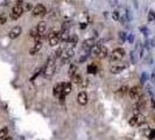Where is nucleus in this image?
Listing matches in <instances>:
<instances>
[{"instance_id": "nucleus-1", "label": "nucleus", "mask_w": 155, "mask_h": 140, "mask_svg": "<svg viewBox=\"0 0 155 140\" xmlns=\"http://www.w3.org/2000/svg\"><path fill=\"white\" fill-rule=\"evenodd\" d=\"M74 55H75V50H74V48H67V49H63L62 55H61V57H60L62 64L68 62Z\"/></svg>"}, {"instance_id": "nucleus-2", "label": "nucleus", "mask_w": 155, "mask_h": 140, "mask_svg": "<svg viewBox=\"0 0 155 140\" xmlns=\"http://www.w3.org/2000/svg\"><path fill=\"white\" fill-rule=\"evenodd\" d=\"M125 55V50L123 48H117L112 52V55H111V61L112 62H117V61H121L123 57Z\"/></svg>"}, {"instance_id": "nucleus-3", "label": "nucleus", "mask_w": 155, "mask_h": 140, "mask_svg": "<svg viewBox=\"0 0 155 140\" xmlns=\"http://www.w3.org/2000/svg\"><path fill=\"white\" fill-rule=\"evenodd\" d=\"M55 65H45L43 68H41V74L43 75L45 78H50L53 77L55 72Z\"/></svg>"}, {"instance_id": "nucleus-4", "label": "nucleus", "mask_w": 155, "mask_h": 140, "mask_svg": "<svg viewBox=\"0 0 155 140\" xmlns=\"http://www.w3.org/2000/svg\"><path fill=\"white\" fill-rule=\"evenodd\" d=\"M23 13V8H22V5H15L13 9H12V14H11V18H12V20H16V19H19L20 16L22 15Z\"/></svg>"}, {"instance_id": "nucleus-5", "label": "nucleus", "mask_w": 155, "mask_h": 140, "mask_svg": "<svg viewBox=\"0 0 155 140\" xmlns=\"http://www.w3.org/2000/svg\"><path fill=\"white\" fill-rule=\"evenodd\" d=\"M47 13V9L43 5H36L31 9V15L33 16H42Z\"/></svg>"}, {"instance_id": "nucleus-6", "label": "nucleus", "mask_w": 155, "mask_h": 140, "mask_svg": "<svg viewBox=\"0 0 155 140\" xmlns=\"http://www.w3.org/2000/svg\"><path fill=\"white\" fill-rule=\"evenodd\" d=\"M130 97L134 99V101H138L140 97H141V91H140L139 86H133L132 89H130Z\"/></svg>"}, {"instance_id": "nucleus-7", "label": "nucleus", "mask_w": 155, "mask_h": 140, "mask_svg": "<svg viewBox=\"0 0 155 140\" xmlns=\"http://www.w3.org/2000/svg\"><path fill=\"white\" fill-rule=\"evenodd\" d=\"M21 32H22V29H21V27H19V26H15L14 28H12L11 31H9V33H8V38L12 40L16 39L20 34H21Z\"/></svg>"}, {"instance_id": "nucleus-8", "label": "nucleus", "mask_w": 155, "mask_h": 140, "mask_svg": "<svg viewBox=\"0 0 155 140\" xmlns=\"http://www.w3.org/2000/svg\"><path fill=\"white\" fill-rule=\"evenodd\" d=\"M77 102L79 105H86V103H87V93L85 91H81L77 95Z\"/></svg>"}, {"instance_id": "nucleus-9", "label": "nucleus", "mask_w": 155, "mask_h": 140, "mask_svg": "<svg viewBox=\"0 0 155 140\" xmlns=\"http://www.w3.org/2000/svg\"><path fill=\"white\" fill-rule=\"evenodd\" d=\"M93 46H94V39H87L83 42V46L82 47H83V50L87 53V52H90L92 49Z\"/></svg>"}, {"instance_id": "nucleus-10", "label": "nucleus", "mask_w": 155, "mask_h": 140, "mask_svg": "<svg viewBox=\"0 0 155 140\" xmlns=\"http://www.w3.org/2000/svg\"><path fill=\"white\" fill-rule=\"evenodd\" d=\"M54 95L55 97H57V98H61L63 95V86H62V83H58V84H56L54 88Z\"/></svg>"}, {"instance_id": "nucleus-11", "label": "nucleus", "mask_w": 155, "mask_h": 140, "mask_svg": "<svg viewBox=\"0 0 155 140\" xmlns=\"http://www.w3.org/2000/svg\"><path fill=\"white\" fill-rule=\"evenodd\" d=\"M41 48H42V42H41V41H38V42H35L34 47H31V50H29V54H31V55L38 54L40 50H41Z\"/></svg>"}, {"instance_id": "nucleus-12", "label": "nucleus", "mask_w": 155, "mask_h": 140, "mask_svg": "<svg viewBox=\"0 0 155 140\" xmlns=\"http://www.w3.org/2000/svg\"><path fill=\"white\" fill-rule=\"evenodd\" d=\"M134 118H135V122H137V126L143 125V123L146 122V117L143 116L142 113H135V115H134Z\"/></svg>"}, {"instance_id": "nucleus-13", "label": "nucleus", "mask_w": 155, "mask_h": 140, "mask_svg": "<svg viewBox=\"0 0 155 140\" xmlns=\"http://www.w3.org/2000/svg\"><path fill=\"white\" fill-rule=\"evenodd\" d=\"M36 29H38V32H39L40 35H43V33H46L47 23L45 22V21H41V22H39L38 27H36Z\"/></svg>"}, {"instance_id": "nucleus-14", "label": "nucleus", "mask_w": 155, "mask_h": 140, "mask_svg": "<svg viewBox=\"0 0 155 140\" xmlns=\"http://www.w3.org/2000/svg\"><path fill=\"white\" fill-rule=\"evenodd\" d=\"M70 38V34H69V31H64L61 33V35H60V40L62 41V42H68V40Z\"/></svg>"}, {"instance_id": "nucleus-15", "label": "nucleus", "mask_w": 155, "mask_h": 140, "mask_svg": "<svg viewBox=\"0 0 155 140\" xmlns=\"http://www.w3.org/2000/svg\"><path fill=\"white\" fill-rule=\"evenodd\" d=\"M107 48L104 46H101V50H99V55H98V57L99 58H105L106 56H107Z\"/></svg>"}, {"instance_id": "nucleus-16", "label": "nucleus", "mask_w": 155, "mask_h": 140, "mask_svg": "<svg viewBox=\"0 0 155 140\" xmlns=\"http://www.w3.org/2000/svg\"><path fill=\"white\" fill-rule=\"evenodd\" d=\"M78 42V38L77 35H75V34H72V35H70L69 40H68V43H69L70 46H76Z\"/></svg>"}, {"instance_id": "nucleus-17", "label": "nucleus", "mask_w": 155, "mask_h": 140, "mask_svg": "<svg viewBox=\"0 0 155 140\" xmlns=\"http://www.w3.org/2000/svg\"><path fill=\"white\" fill-rule=\"evenodd\" d=\"M63 86V95H68L69 92H71V83H62Z\"/></svg>"}, {"instance_id": "nucleus-18", "label": "nucleus", "mask_w": 155, "mask_h": 140, "mask_svg": "<svg viewBox=\"0 0 155 140\" xmlns=\"http://www.w3.org/2000/svg\"><path fill=\"white\" fill-rule=\"evenodd\" d=\"M126 67L125 65H117V67H112L111 68V72L112 74H120Z\"/></svg>"}, {"instance_id": "nucleus-19", "label": "nucleus", "mask_w": 155, "mask_h": 140, "mask_svg": "<svg viewBox=\"0 0 155 140\" xmlns=\"http://www.w3.org/2000/svg\"><path fill=\"white\" fill-rule=\"evenodd\" d=\"M72 81H74V83H76L77 85H81V83H82V81H83V77H82V75H79V74H75V75L72 76Z\"/></svg>"}, {"instance_id": "nucleus-20", "label": "nucleus", "mask_w": 155, "mask_h": 140, "mask_svg": "<svg viewBox=\"0 0 155 140\" xmlns=\"http://www.w3.org/2000/svg\"><path fill=\"white\" fill-rule=\"evenodd\" d=\"M99 50H101V46H99V45H94L92 49L90 50V52H91L90 54L92 55V56H97V57H98V55H99Z\"/></svg>"}, {"instance_id": "nucleus-21", "label": "nucleus", "mask_w": 155, "mask_h": 140, "mask_svg": "<svg viewBox=\"0 0 155 140\" xmlns=\"http://www.w3.org/2000/svg\"><path fill=\"white\" fill-rule=\"evenodd\" d=\"M68 74H69V76H71V77H72L75 74H77V65H76V64H70Z\"/></svg>"}, {"instance_id": "nucleus-22", "label": "nucleus", "mask_w": 155, "mask_h": 140, "mask_svg": "<svg viewBox=\"0 0 155 140\" xmlns=\"http://www.w3.org/2000/svg\"><path fill=\"white\" fill-rule=\"evenodd\" d=\"M60 42H61V40H60V35H57V36H55V38H53V39L49 40L50 46H57Z\"/></svg>"}, {"instance_id": "nucleus-23", "label": "nucleus", "mask_w": 155, "mask_h": 140, "mask_svg": "<svg viewBox=\"0 0 155 140\" xmlns=\"http://www.w3.org/2000/svg\"><path fill=\"white\" fill-rule=\"evenodd\" d=\"M8 5H21V0H5V6Z\"/></svg>"}, {"instance_id": "nucleus-24", "label": "nucleus", "mask_w": 155, "mask_h": 140, "mask_svg": "<svg viewBox=\"0 0 155 140\" xmlns=\"http://www.w3.org/2000/svg\"><path fill=\"white\" fill-rule=\"evenodd\" d=\"M7 133H8V128L7 127H4L0 130V140H2L4 138L7 137Z\"/></svg>"}, {"instance_id": "nucleus-25", "label": "nucleus", "mask_w": 155, "mask_h": 140, "mask_svg": "<svg viewBox=\"0 0 155 140\" xmlns=\"http://www.w3.org/2000/svg\"><path fill=\"white\" fill-rule=\"evenodd\" d=\"M22 8L25 12H28V11H31V9H33V5H31V2H25Z\"/></svg>"}, {"instance_id": "nucleus-26", "label": "nucleus", "mask_w": 155, "mask_h": 140, "mask_svg": "<svg viewBox=\"0 0 155 140\" xmlns=\"http://www.w3.org/2000/svg\"><path fill=\"white\" fill-rule=\"evenodd\" d=\"M96 71H97V67H96L94 64H90V65L87 67V72H90V74H96Z\"/></svg>"}, {"instance_id": "nucleus-27", "label": "nucleus", "mask_w": 155, "mask_h": 140, "mask_svg": "<svg viewBox=\"0 0 155 140\" xmlns=\"http://www.w3.org/2000/svg\"><path fill=\"white\" fill-rule=\"evenodd\" d=\"M7 21V15L5 13H1L0 14V25H5Z\"/></svg>"}, {"instance_id": "nucleus-28", "label": "nucleus", "mask_w": 155, "mask_h": 140, "mask_svg": "<svg viewBox=\"0 0 155 140\" xmlns=\"http://www.w3.org/2000/svg\"><path fill=\"white\" fill-rule=\"evenodd\" d=\"M154 21H155V14L153 11H150L149 14H148V22H154Z\"/></svg>"}, {"instance_id": "nucleus-29", "label": "nucleus", "mask_w": 155, "mask_h": 140, "mask_svg": "<svg viewBox=\"0 0 155 140\" xmlns=\"http://www.w3.org/2000/svg\"><path fill=\"white\" fill-rule=\"evenodd\" d=\"M119 38H120V41H121V43L126 41V38H127V34L125 33V32H120L119 33Z\"/></svg>"}, {"instance_id": "nucleus-30", "label": "nucleus", "mask_w": 155, "mask_h": 140, "mask_svg": "<svg viewBox=\"0 0 155 140\" xmlns=\"http://www.w3.org/2000/svg\"><path fill=\"white\" fill-rule=\"evenodd\" d=\"M31 36H33V38H38V36H40V34H39V32H38V29L36 28H33L31 31Z\"/></svg>"}, {"instance_id": "nucleus-31", "label": "nucleus", "mask_w": 155, "mask_h": 140, "mask_svg": "<svg viewBox=\"0 0 155 140\" xmlns=\"http://www.w3.org/2000/svg\"><path fill=\"white\" fill-rule=\"evenodd\" d=\"M57 35H60L58 34V32H56V31H51L49 34H48V39L50 40V39H53V38H55V36H57Z\"/></svg>"}, {"instance_id": "nucleus-32", "label": "nucleus", "mask_w": 155, "mask_h": 140, "mask_svg": "<svg viewBox=\"0 0 155 140\" xmlns=\"http://www.w3.org/2000/svg\"><path fill=\"white\" fill-rule=\"evenodd\" d=\"M126 41H127L128 43H133V42H134V35H133L132 33H130V34L127 35V38H126Z\"/></svg>"}, {"instance_id": "nucleus-33", "label": "nucleus", "mask_w": 155, "mask_h": 140, "mask_svg": "<svg viewBox=\"0 0 155 140\" xmlns=\"http://www.w3.org/2000/svg\"><path fill=\"white\" fill-rule=\"evenodd\" d=\"M112 18H113V20H114V21H118V20H119V18H120V13H119V11H114V12H113V14H112Z\"/></svg>"}, {"instance_id": "nucleus-34", "label": "nucleus", "mask_w": 155, "mask_h": 140, "mask_svg": "<svg viewBox=\"0 0 155 140\" xmlns=\"http://www.w3.org/2000/svg\"><path fill=\"white\" fill-rule=\"evenodd\" d=\"M70 26H71V25H70V22H68V21H67V22H64V23L62 25V32H64V31H69Z\"/></svg>"}, {"instance_id": "nucleus-35", "label": "nucleus", "mask_w": 155, "mask_h": 140, "mask_svg": "<svg viewBox=\"0 0 155 140\" xmlns=\"http://www.w3.org/2000/svg\"><path fill=\"white\" fill-rule=\"evenodd\" d=\"M147 79H148V75L146 74V72H142V75H141V83L143 84Z\"/></svg>"}, {"instance_id": "nucleus-36", "label": "nucleus", "mask_w": 155, "mask_h": 140, "mask_svg": "<svg viewBox=\"0 0 155 140\" xmlns=\"http://www.w3.org/2000/svg\"><path fill=\"white\" fill-rule=\"evenodd\" d=\"M50 14H51V15H49V19H51V20L54 19V20H55V19L58 16V12H57V11H54V12H51Z\"/></svg>"}, {"instance_id": "nucleus-37", "label": "nucleus", "mask_w": 155, "mask_h": 140, "mask_svg": "<svg viewBox=\"0 0 155 140\" xmlns=\"http://www.w3.org/2000/svg\"><path fill=\"white\" fill-rule=\"evenodd\" d=\"M62 52H63V49H61V48H60V49H57V50H56V52H55V56H56V58H58V57H61V55H62Z\"/></svg>"}, {"instance_id": "nucleus-38", "label": "nucleus", "mask_w": 155, "mask_h": 140, "mask_svg": "<svg viewBox=\"0 0 155 140\" xmlns=\"http://www.w3.org/2000/svg\"><path fill=\"white\" fill-rule=\"evenodd\" d=\"M86 57H87V55H82V56H79V58H78V62L79 63H84L86 60Z\"/></svg>"}, {"instance_id": "nucleus-39", "label": "nucleus", "mask_w": 155, "mask_h": 140, "mask_svg": "<svg viewBox=\"0 0 155 140\" xmlns=\"http://www.w3.org/2000/svg\"><path fill=\"white\" fill-rule=\"evenodd\" d=\"M87 84H89V81L86 79V78H83V81H82V83H81V85L82 88H85V86H87Z\"/></svg>"}, {"instance_id": "nucleus-40", "label": "nucleus", "mask_w": 155, "mask_h": 140, "mask_svg": "<svg viewBox=\"0 0 155 140\" xmlns=\"http://www.w3.org/2000/svg\"><path fill=\"white\" fill-rule=\"evenodd\" d=\"M140 31L142 32V34H143V35H146V36H147V34H148V29H147V28H146V27H145V26H142V27H140Z\"/></svg>"}, {"instance_id": "nucleus-41", "label": "nucleus", "mask_w": 155, "mask_h": 140, "mask_svg": "<svg viewBox=\"0 0 155 140\" xmlns=\"http://www.w3.org/2000/svg\"><path fill=\"white\" fill-rule=\"evenodd\" d=\"M109 4L112 6V7H114V6L118 5V0H109Z\"/></svg>"}, {"instance_id": "nucleus-42", "label": "nucleus", "mask_w": 155, "mask_h": 140, "mask_svg": "<svg viewBox=\"0 0 155 140\" xmlns=\"http://www.w3.org/2000/svg\"><path fill=\"white\" fill-rule=\"evenodd\" d=\"M131 58H132L133 63L137 62V60H135V52H134V50H133V52H131Z\"/></svg>"}, {"instance_id": "nucleus-43", "label": "nucleus", "mask_w": 155, "mask_h": 140, "mask_svg": "<svg viewBox=\"0 0 155 140\" xmlns=\"http://www.w3.org/2000/svg\"><path fill=\"white\" fill-rule=\"evenodd\" d=\"M150 81H152V83L155 84V70L152 71V76H150Z\"/></svg>"}, {"instance_id": "nucleus-44", "label": "nucleus", "mask_w": 155, "mask_h": 140, "mask_svg": "<svg viewBox=\"0 0 155 140\" xmlns=\"http://www.w3.org/2000/svg\"><path fill=\"white\" fill-rule=\"evenodd\" d=\"M148 137H149L150 139H152V138H154L155 137V130H150V132H149V135H148Z\"/></svg>"}, {"instance_id": "nucleus-45", "label": "nucleus", "mask_w": 155, "mask_h": 140, "mask_svg": "<svg viewBox=\"0 0 155 140\" xmlns=\"http://www.w3.org/2000/svg\"><path fill=\"white\" fill-rule=\"evenodd\" d=\"M79 27H81V29H85L86 25H85V23H81V25H79Z\"/></svg>"}, {"instance_id": "nucleus-46", "label": "nucleus", "mask_w": 155, "mask_h": 140, "mask_svg": "<svg viewBox=\"0 0 155 140\" xmlns=\"http://www.w3.org/2000/svg\"><path fill=\"white\" fill-rule=\"evenodd\" d=\"M2 140H13V139H12L11 137H6V138H4Z\"/></svg>"}, {"instance_id": "nucleus-47", "label": "nucleus", "mask_w": 155, "mask_h": 140, "mask_svg": "<svg viewBox=\"0 0 155 140\" xmlns=\"http://www.w3.org/2000/svg\"><path fill=\"white\" fill-rule=\"evenodd\" d=\"M152 46H155V38L152 40Z\"/></svg>"}]
</instances>
